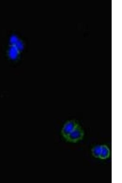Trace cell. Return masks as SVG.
I'll return each mask as SVG.
<instances>
[{"label":"cell","instance_id":"1","mask_svg":"<svg viewBox=\"0 0 122 183\" xmlns=\"http://www.w3.org/2000/svg\"><path fill=\"white\" fill-rule=\"evenodd\" d=\"M84 135V130L82 127L78 124L69 134L66 139L69 142L75 143L82 140Z\"/></svg>","mask_w":122,"mask_h":183},{"label":"cell","instance_id":"2","mask_svg":"<svg viewBox=\"0 0 122 183\" xmlns=\"http://www.w3.org/2000/svg\"><path fill=\"white\" fill-rule=\"evenodd\" d=\"M78 124L74 120H71L66 122L64 125L61 130V134L63 137L66 139L69 134Z\"/></svg>","mask_w":122,"mask_h":183},{"label":"cell","instance_id":"3","mask_svg":"<svg viewBox=\"0 0 122 183\" xmlns=\"http://www.w3.org/2000/svg\"><path fill=\"white\" fill-rule=\"evenodd\" d=\"M110 151L108 147L106 145H101V151L99 158L106 159L109 157Z\"/></svg>","mask_w":122,"mask_h":183},{"label":"cell","instance_id":"4","mask_svg":"<svg viewBox=\"0 0 122 183\" xmlns=\"http://www.w3.org/2000/svg\"><path fill=\"white\" fill-rule=\"evenodd\" d=\"M19 51L15 45H12L9 51L10 57L13 59L17 58L19 54Z\"/></svg>","mask_w":122,"mask_h":183},{"label":"cell","instance_id":"5","mask_svg":"<svg viewBox=\"0 0 122 183\" xmlns=\"http://www.w3.org/2000/svg\"><path fill=\"white\" fill-rule=\"evenodd\" d=\"M101 151V146H96L92 150V155L95 158H99Z\"/></svg>","mask_w":122,"mask_h":183},{"label":"cell","instance_id":"6","mask_svg":"<svg viewBox=\"0 0 122 183\" xmlns=\"http://www.w3.org/2000/svg\"><path fill=\"white\" fill-rule=\"evenodd\" d=\"M15 46L16 47L19 51L22 50L23 48V46L22 42L18 40Z\"/></svg>","mask_w":122,"mask_h":183},{"label":"cell","instance_id":"7","mask_svg":"<svg viewBox=\"0 0 122 183\" xmlns=\"http://www.w3.org/2000/svg\"><path fill=\"white\" fill-rule=\"evenodd\" d=\"M18 41V38L15 36H12L11 38L10 42L12 45H15Z\"/></svg>","mask_w":122,"mask_h":183}]
</instances>
